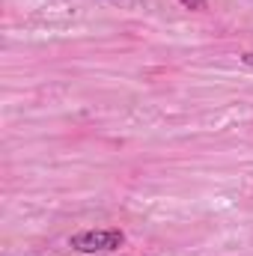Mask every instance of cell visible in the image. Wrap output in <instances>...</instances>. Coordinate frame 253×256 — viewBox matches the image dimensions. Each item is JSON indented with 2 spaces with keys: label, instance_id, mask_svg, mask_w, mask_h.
<instances>
[{
  "label": "cell",
  "instance_id": "cell-3",
  "mask_svg": "<svg viewBox=\"0 0 253 256\" xmlns=\"http://www.w3.org/2000/svg\"><path fill=\"white\" fill-rule=\"evenodd\" d=\"M242 63L248 66V68H253V54H242Z\"/></svg>",
  "mask_w": 253,
  "mask_h": 256
},
{
  "label": "cell",
  "instance_id": "cell-2",
  "mask_svg": "<svg viewBox=\"0 0 253 256\" xmlns=\"http://www.w3.org/2000/svg\"><path fill=\"white\" fill-rule=\"evenodd\" d=\"M182 6H188V9H202L206 6V0H179Z\"/></svg>",
  "mask_w": 253,
  "mask_h": 256
},
{
  "label": "cell",
  "instance_id": "cell-1",
  "mask_svg": "<svg viewBox=\"0 0 253 256\" xmlns=\"http://www.w3.org/2000/svg\"><path fill=\"white\" fill-rule=\"evenodd\" d=\"M126 242V236L120 230H86L68 238V244L80 254H96V250H114Z\"/></svg>",
  "mask_w": 253,
  "mask_h": 256
}]
</instances>
